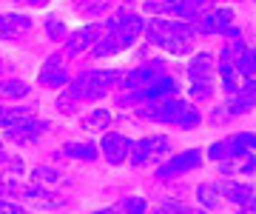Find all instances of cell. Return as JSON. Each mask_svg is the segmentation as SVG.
Masks as SVG:
<instances>
[{
	"instance_id": "6da1fadb",
	"label": "cell",
	"mask_w": 256,
	"mask_h": 214,
	"mask_svg": "<svg viewBox=\"0 0 256 214\" xmlns=\"http://www.w3.org/2000/svg\"><path fill=\"white\" fill-rule=\"evenodd\" d=\"M142 35L151 46H160V49H168L174 55H185L191 52V43L196 38V29L194 23H185V20H168V18H154L148 20Z\"/></svg>"
},
{
	"instance_id": "1f68e13d",
	"label": "cell",
	"mask_w": 256,
	"mask_h": 214,
	"mask_svg": "<svg viewBox=\"0 0 256 214\" xmlns=\"http://www.w3.org/2000/svg\"><path fill=\"white\" fill-rule=\"evenodd\" d=\"M248 160V163H245V166H242V168H239V171H242V174H248V177H250V174H254V166H256V163H254V157H245Z\"/></svg>"
},
{
	"instance_id": "30bf717a",
	"label": "cell",
	"mask_w": 256,
	"mask_h": 214,
	"mask_svg": "<svg viewBox=\"0 0 256 214\" xmlns=\"http://www.w3.org/2000/svg\"><path fill=\"white\" fill-rule=\"evenodd\" d=\"M32 35V18L26 15H0V40H9V43H20Z\"/></svg>"
},
{
	"instance_id": "603a6c76",
	"label": "cell",
	"mask_w": 256,
	"mask_h": 214,
	"mask_svg": "<svg viewBox=\"0 0 256 214\" xmlns=\"http://www.w3.org/2000/svg\"><path fill=\"white\" fill-rule=\"evenodd\" d=\"M245 52V43L242 40H230V43H225V46L220 49V63H230V66H236V60H239V55Z\"/></svg>"
},
{
	"instance_id": "ac0fdd59",
	"label": "cell",
	"mask_w": 256,
	"mask_h": 214,
	"mask_svg": "<svg viewBox=\"0 0 256 214\" xmlns=\"http://www.w3.org/2000/svg\"><path fill=\"white\" fill-rule=\"evenodd\" d=\"M188 77H191V80H210V77H214V57H210L208 52L194 55L191 63H188Z\"/></svg>"
},
{
	"instance_id": "52a82bcc",
	"label": "cell",
	"mask_w": 256,
	"mask_h": 214,
	"mask_svg": "<svg viewBox=\"0 0 256 214\" xmlns=\"http://www.w3.org/2000/svg\"><path fill=\"white\" fill-rule=\"evenodd\" d=\"M142 29H146V20L140 18V15H128V12H120L117 18L102 23V32H108L111 38H117L126 49L142 35Z\"/></svg>"
},
{
	"instance_id": "d590c367",
	"label": "cell",
	"mask_w": 256,
	"mask_h": 214,
	"mask_svg": "<svg viewBox=\"0 0 256 214\" xmlns=\"http://www.w3.org/2000/svg\"><path fill=\"white\" fill-rule=\"evenodd\" d=\"M3 160H6V151H3V143H0V163H3Z\"/></svg>"
},
{
	"instance_id": "e575fe53",
	"label": "cell",
	"mask_w": 256,
	"mask_h": 214,
	"mask_svg": "<svg viewBox=\"0 0 256 214\" xmlns=\"http://www.w3.org/2000/svg\"><path fill=\"white\" fill-rule=\"evenodd\" d=\"M80 3H97V0H74V6H80Z\"/></svg>"
},
{
	"instance_id": "836d02e7",
	"label": "cell",
	"mask_w": 256,
	"mask_h": 214,
	"mask_svg": "<svg viewBox=\"0 0 256 214\" xmlns=\"http://www.w3.org/2000/svg\"><path fill=\"white\" fill-rule=\"evenodd\" d=\"M6 114H9V109H6V106H0V126L6 123Z\"/></svg>"
},
{
	"instance_id": "8d00e7d4",
	"label": "cell",
	"mask_w": 256,
	"mask_h": 214,
	"mask_svg": "<svg viewBox=\"0 0 256 214\" xmlns=\"http://www.w3.org/2000/svg\"><path fill=\"white\" fill-rule=\"evenodd\" d=\"M194 3H202V6H205V3H208V0H194Z\"/></svg>"
},
{
	"instance_id": "f35d334b",
	"label": "cell",
	"mask_w": 256,
	"mask_h": 214,
	"mask_svg": "<svg viewBox=\"0 0 256 214\" xmlns=\"http://www.w3.org/2000/svg\"><path fill=\"white\" fill-rule=\"evenodd\" d=\"M236 3H239V0H236Z\"/></svg>"
},
{
	"instance_id": "f1b7e54d",
	"label": "cell",
	"mask_w": 256,
	"mask_h": 214,
	"mask_svg": "<svg viewBox=\"0 0 256 214\" xmlns=\"http://www.w3.org/2000/svg\"><path fill=\"white\" fill-rule=\"evenodd\" d=\"M32 180H57V171L54 168H37V171H32Z\"/></svg>"
},
{
	"instance_id": "ffe728a7",
	"label": "cell",
	"mask_w": 256,
	"mask_h": 214,
	"mask_svg": "<svg viewBox=\"0 0 256 214\" xmlns=\"http://www.w3.org/2000/svg\"><path fill=\"white\" fill-rule=\"evenodd\" d=\"M28 92L32 89L23 80H0V97H6V100H23Z\"/></svg>"
},
{
	"instance_id": "7a4b0ae2",
	"label": "cell",
	"mask_w": 256,
	"mask_h": 214,
	"mask_svg": "<svg viewBox=\"0 0 256 214\" xmlns=\"http://www.w3.org/2000/svg\"><path fill=\"white\" fill-rule=\"evenodd\" d=\"M120 72H114V69H94V72H86V75H80L77 80H72L68 86V100L72 103H80V100H97V97H102V94H108L114 86L120 83Z\"/></svg>"
},
{
	"instance_id": "4fadbf2b",
	"label": "cell",
	"mask_w": 256,
	"mask_h": 214,
	"mask_svg": "<svg viewBox=\"0 0 256 214\" xmlns=\"http://www.w3.org/2000/svg\"><path fill=\"white\" fill-rule=\"evenodd\" d=\"M128 146H131V140H128L126 134H117V131H108V134H102V140H100L102 157L108 160L111 166H120V163L128 157Z\"/></svg>"
},
{
	"instance_id": "277c9868",
	"label": "cell",
	"mask_w": 256,
	"mask_h": 214,
	"mask_svg": "<svg viewBox=\"0 0 256 214\" xmlns=\"http://www.w3.org/2000/svg\"><path fill=\"white\" fill-rule=\"evenodd\" d=\"M254 146H256L254 134L245 131V134H234V137H225V140H220V143H214V146L208 149V157L220 160L222 171H230V160L254 157Z\"/></svg>"
},
{
	"instance_id": "484cf974",
	"label": "cell",
	"mask_w": 256,
	"mask_h": 214,
	"mask_svg": "<svg viewBox=\"0 0 256 214\" xmlns=\"http://www.w3.org/2000/svg\"><path fill=\"white\" fill-rule=\"evenodd\" d=\"M210 92H214L210 80H191V97H194L196 103L210 100Z\"/></svg>"
},
{
	"instance_id": "8fae6325",
	"label": "cell",
	"mask_w": 256,
	"mask_h": 214,
	"mask_svg": "<svg viewBox=\"0 0 256 214\" xmlns=\"http://www.w3.org/2000/svg\"><path fill=\"white\" fill-rule=\"evenodd\" d=\"M200 163H202V151H196V149L182 151V154H176V157H171L168 163H162V166L156 168V177L160 180H171L176 174H185V171L196 168Z\"/></svg>"
},
{
	"instance_id": "5bb4252c",
	"label": "cell",
	"mask_w": 256,
	"mask_h": 214,
	"mask_svg": "<svg viewBox=\"0 0 256 214\" xmlns=\"http://www.w3.org/2000/svg\"><path fill=\"white\" fill-rule=\"evenodd\" d=\"M156 75H162V63H160V60H154V63H148V66H140V69H131L128 75L120 77V83H122V89H128V92H137V89H142L146 83H151Z\"/></svg>"
},
{
	"instance_id": "5b68a950",
	"label": "cell",
	"mask_w": 256,
	"mask_h": 214,
	"mask_svg": "<svg viewBox=\"0 0 256 214\" xmlns=\"http://www.w3.org/2000/svg\"><path fill=\"white\" fill-rule=\"evenodd\" d=\"M188 100L180 97H165V100H151L140 106V117L142 120H154V123H165V126H176L180 117L188 112Z\"/></svg>"
},
{
	"instance_id": "d6986e66",
	"label": "cell",
	"mask_w": 256,
	"mask_h": 214,
	"mask_svg": "<svg viewBox=\"0 0 256 214\" xmlns=\"http://www.w3.org/2000/svg\"><path fill=\"white\" fill-rule=\"evenodd\" d=\"M196 197H200V205H205V208H210V211H216V208H220V203H222L220 183H200Z\"/></svg>"
},
{
	"instance_id": "d6a6232c",
	"label": "cell",
	"mask_w": 256,
	"mask_h": 214,
	"mask_svg": "<svg viewBox=\"0 0 256 214\" xmlns=\"http://www.w3.org/2000/svg\"><path fill=\"white\" fill-rule=\"evenodd\" d=\"M20 3H28V6H43V3H48V0H20Z\"/></svg>"
},
{
	"instance_id": "2e32d148",
	"label": "cell",
	"mask_w": 256,
	"mask_h": 214,
	"mask_svg": "<svg viewBox=\"0 0 256 214\" xmlns=\"http://www.w3.org/2000/svg\"><path fill=\"white\" fill-rule=\"evenodd\" d=\"M220 194H222V200H228L234 205H245V211L254 208V188L245 186V183H236V180L220 183Z\"/></svg>"
},
{
	"instance_id": "9c48e42d",
	"label": "cell",
	"mask_w": 256,
	"mask_h": 214,
	"mask_svg": "<svg viewBox=\"0 0 256 214\" xmlns=\"http://www.w3.org/2000/svg\"><path fill=\"white\" fill-rule=\"evenodd\" d=\"M230 23H234V9L216 6V9H210V12H202L194 29H196V35H222Z\"/></svg>"
},
{
	"instance_id": "3957f363",
	"label": "cell",
	"mask_w": 256,
	"mask_h": 214,
	"mask_svg": "<svg viewBox=\"0 0 256 214\" xmlns=\"http://www.w3.org/2000/svg\"><path fill=\"white\" fill-rule=\"evenodd\" d=\"M0 129L6 131V137L14 140V143H34V140L48 129V123L37 120L28 109H9L6 123H3Z\"/></svg>"
},
{
	"instance_id": "ba28073f",
	"label": "cell",
	"mask_w": 256,
	"mask_h": 214,
	"mask_svg": "<svg viewBox=\"0 0 256 214\" xmlns=\"http://www.w3.org/2000/svg\"><path fill=\"white\" fill-rule=\"evenodd\" d=\"M180 92V83H176L174 77L168 75H156L151 83H146L142 89H137V92L126 94V97H120V103H140V100H165V97H174V94Z\"/></svg>"
},
{
	"instance_id": "9a60e30c",
	"label": "cell",
	"mask_w": 256,
	"mask_h": 214,
	"mask_svg": "<svg viewBox=\"0 0 256 214\" xmlns=\"http://www.w3.org/2000/svg\"><path fill=\"white\" fill-rule=\"evenodd\" d=\"M254 109V94H228V103H222L220 109H216V114H222V117H216V123L222 120H234V117H242V114H248Z\"/></svg>"
},
{
	"instance_id": "74e56055",
	"label": "cell",
	"mask_w": 256,
	"mask_h": 214,
	"mask_svg": "<svg viewBox=\"0 0 256 214\" xmlns=\"http://www.w3.org/2000/svg\"><path fill=\"white\" fill-rule=\"evenodd\" d=\"M3 69H6V63H3V60H0V72H3Z\"/></svg>"
},
{
	"instance_id": "83f0119b",
	"label": "cell",
	"mask_w": 256,
	"mask_h": 214,
	"mask_svg": "<svg viewBox=\"0 0 256 214\" xmlns=\"http://www.w3.org/2000/svg\"><path fill=\"white\" fill-rule=\"evenodd\" d=\"M46 35L52 40H60L66 38V26H63V20H57V18H48L46 20Z\"/></svg>"
},
{
	"instance_id": "4316f807",
	"label": "cell",
	"mask_w": 256,
	"mask_h": 214,
	"mask_svg": "<svg viewBox=\"0 0 256 214\" xmlns=\"http://www.w3.org/2000/svg\"><path fill=\"white\" fill-rule=\"evenodd\" d=\"M200 123H202V114L196 112L194 106H188V112H185L182 117H180V123H176V129H196Z\"/></svg>"
},
{
	"instance_id": "e0dca14e",
	"label": "cell",
	"mask_w": 256,
	"mask_h": 214,
	"mask_svg": "<svg viewBox=\"0 0 256 214\" xmlns=\"http://www.w3.org/2000/svg\"><path fill=\"white\" fill-rule=\"evenodd\" d=\"M40 83L52 86V89H60V86L68 83V75H66L63 57H60V55H52L46 63H43V69H40Z\"/></svg>"
},
{
	"instance_id": "f546056e",
	"label": "cell",
	"mask_w": 256,
	"mask_h": 214,
	"mask_svg": "<svg viewBox=\"0 0 256 214\" xmlns=\"http://www.w3.org/2000/svg\"><path fill=\"white\" fill-rule=\"evenodd\" d=\"M6 211H12V214H20V211H23V205L12 203V200H0V214H6Z\"/></svg>"
},
{
	"instance_id": "44dd1931",
	"label": "cell",
	"mask_w": 256,
	"mask_h": 214,
	"mask_svg": "<svg viewBox=\"0 0 256 214\" xmlns=\"http://www.w3.org/2000/svg\"><path fill=\"white\" fill-rule=\"evenodd\" d=\"M63 151L77 160H97V146L94 143H68V146H63Z\"/></svg>"
},
{
	"instance_id": "cb8c5ba5",
	"label": "cell",
	"mask_w": 256,
	"mask_h": 214,
	"mask_svg": "<svg viewBox=\"0 0 256 214\" xmlns=\"http://www.w3.org/2000/svg\"><path fill=\"white\" fill-rule=\"evenodd\" d=\"M148 203L146 200H140V197H126V200H120L117 205H111V208H106V211H146Z\"/></svg>"
},
{
	"instance_id": "4dcf8cb0",
	"label": "cell",
	"mask_w": 256,
	"mask_h": 214,
	"mask_svg": "<svg viewBox=\"0 0 256 214\" xmlns=\"http://www.w3.org/2000/svg\"><path fill=\"white\" fill-rule=\"evenodd\" d=\"M162 211H188V208H185L180 200H165V203H162Z\"/></svg>"
},
{
	"instance_id": "7402d4cb",
	"label": "cell",
	"mask_w": 256,
	"mask_h": 214,
	"mask_svg": "<svg viewBox=\"0 0 256 214\" xmlns=\"http://www.w3.org/2000/svg\"><path fill=\"white\" fill-rule=\"evenodd\" d=\"M108 123H111V112H106V109H94V112L82 120V126L92 129V131H102V129H108Z\"/></svg>"
},
{
	"instance_id": "7c38bea8",
	"label": "cell",
	"mask_w": 256,
	"mask_h": 214,
	"mask_svg": "<svg viewBox=\"0 0 256 214\" xmlns=\"http://www.w3.org/2000/svg\"><path fill=\"white\" fill-rule=\"evenodd\" d=\"M100 35H102V26H100V23L82 26L80 32H74L72 38L66 40V52H63V55H66V57H77V55H82L86 49H92L94 43L100 40Z\"/></svg>"
},
{
	"instance_id": "8992f818",
	"label": "cell",
	"mask_w": 256,
	"mask_h": 214,
	"mask_svg": "<svg viewBox=\"0 0 256 214\" xmlns=\"http://www.w3.org/2000/svg\"><path fill=\"white\" fill-rule=\"evenodd\" d=\"M168 151H171V140L162 137V134H154V137L131 140L126 160L131 163V166H146V163H156V160H162Z\"/></svg>"
},
{
	"instance_id": "d4e9b609",
	"label": "cell",
	"mask_w": 256,
	"mask_h": 214,
	"mask_svg": "<svg viewBox=\"0 0 256 214\" xmlns=\"http://www.w3.org/2000/svg\"><path fill=\"white\" fill-rule=\"evenodd\" d=\"M236 75L254 77V49H250V46H245V52L239 55V60H236Z\"/></svg>"
}]
</instances>
